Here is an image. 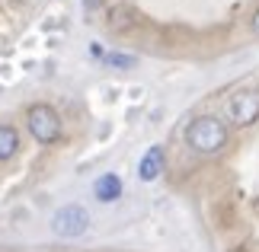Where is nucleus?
<instances>
[{
    "instance_id": "nucleus-1",
    "label": "nucleus",
    "mask_w": 259,
    "mask_h": 252,
    "mask_svg": "<svg viewBox=\"0 0 259 252\" xmlns=\"http://www.w3.org/2000/svg\"><path fill=\"white\" fill-rule=\"evenodd\" d=\"M186 144L195 150V154H218L227 144V125L214 115H202L192 118L186 128Z\"/></svg>"
},
{
    "instance_id": "nucleus-2",
    "label": "nucleus",
    "mask_w": 259,
    "mask_h": 252,
    "mask_svg": "<svg viewBox=\"0 0 259 252\" xmlns=\"http://www.w3.org/2000/svg\"><path fill=\"white\" fill-rule=\"evenodd\" d=\"M26 125L38 144H55L61 137V118L52 106H32L26 112Z\"/></svg>"
},
{
    "instance_id": "nucleus-3",
    "label": "nucleus",
    "mask_w": 259,
    "mask_h": 252,
    "mask_svg": "<svg viewBox=\"0 0 259 252\" xmlns=\"http://www.w3.org/2000/svg\"><path fill=\"white\" fill-rule=\"evenodd\" d=\"M227 118L234 125H250L259 118V89L256 86H246V89H237V93L227 99Z\"/></svg>"
},
{
    "instance_id": "nucleus-4",
    "label": "nucleus",
    "mask_w": 259,
    "mask_h": 252,
    "mask_svg": "<svg viewBox=\"0 0 259 252\" xmlns=\"http://www.w3.org/2000/svg\"><path fill=\"white\" fill-rule=\"evenodd\" d=\"M87 224H90V217H87V211L83 208H77V205H67V208H61L55 214V220H52V230L61 239H74V236H80L83 230H87Z\"/></svg>"
},
{
    "instance_id": "nucleus-5",
    "label": "nucleus",
    "mask_w": 259,
    "mask_h": 252,
    "mask_svg": "<svg viewBox=\"0 0 259 252\" xmlns=\"http://www.w3.org/2000/svg\"><path fill=\"white\" fill-rule=\"evenodd\" d=\"M160 169H163V150L160 147H151L144 154V160H141V169H138V173H141V179L144 182H151V179H157L160 176Z\"/></svg>"
},
{
    "instance_id": "nucleus-6",
    "label": "nucleus",
    "mask_w": 259,
    "mask_h": 252,
    "mask_svg": "<svg viewBox=\"0 0 259 252\" xmlns=\"http://www.w3.org/2000/svg\"><path fill=\"white\" fill-rule=\"evenodd\" d=\"M96 198L99 201H115L118 195H122V182H118V176H112V173H109V176H99L96 179Z\"/></svg>"
},
{
    "instance_id": "nucleus-7",
    "label": "nucleus",
    "mask_w": 259,
    "mask_h": 252,
    "mask_svg": "<svg viewBox=\"0 0 259 252\" xmlns=\"http://www.w3.org/2000/svg\"><path fill=\"white\" fill-rule=\"evenodd\" d=\"M19 150V137L10 125H0V160H10Z\"/></svg>"
},
{
    "instance_id": "nucleus-8",
    "label": "nucleus",
    "mask_w": 259,
    "mask_h": 252,
    "mask_svg": "<svg viewBox=\"0 0 259 252\" xmlns=\"http://www.w3.org/2000/svg\"><path fill=\"white\" fill-rule=\"evenodd\" d=\"M83 4H87V7H90V10H96V7H99V4H103V0H83Z\"/></svg>"
},
{
    "instance_id": "nucleus-9",
    "label": "nucleus",
    "mask_w": 259,
    "mask_h": 252,
    "mask_svg": "<svg viewBox=\"0 0 259 252\" xmlns=\"http://www.w3.org/2000/svg\"><path fill=\"white\" fill-rule=\"evenodd\" d=\"M253 29H256V32H259V13L253 16Z\"/></svg>"
},
{
    "instance_id": "nucleus-10",
    "label": "nucleus",
    "mask_w": 259,
    "mask_h": 252,
    "mask_svg": "<svg viewBox=\"0 0 259 252\" xmlns=\"http://www.w3.org/2000/svg\"><path fill=\"white\" fill-rule=\"evenodd\" d=\"M231 252H253V249H246V246H237V249H231Z\"/></svg>"
}]
</instances>
